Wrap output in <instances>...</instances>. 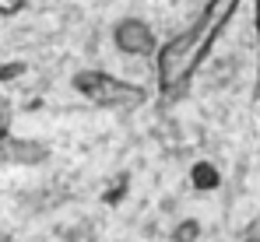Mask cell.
I'll use <instances>...</instances> for the list:
<instances>
[{
    "label": "cell",
    "instance_id": "obj_1",
    "mask_svg": "<svg viewBox=\"0 0 260 242\" xmlns=\"http://www.w3.org/2000/svg\"><path fill=\"white\" fill-rule=\"evenodd\" d=\"M239 7H243V0H208L201 7V14L183 32L158 42V49H155V88H158L162 106H176L190 95L193 78L208 63L215 42L232 25Z\"/></svg>",
    "mask_w": 260,
    "mask_h": 242
},
{
    "label": "cell",
    "instance_id": "obj_2",
    "mask_svg": "<svg viewBox=\"0 0 260 242\" xmlns=\"http://www.w3.org/2000/svg\"><path fill=\"white\" fill-rule=\"evenodd\" d=\"M74 91H81L91 106L113 109V113H134L148 102V88L137 81L116 78L109 71H78L74 74Z\"/></svg>",
    "mask_w": 260,
    "mask_h": 242
},
{
    "label": "cell",
    "instance_id": "obj_3",
    "mask_svg": "<svg viewBox=\"0 0 260 242\" xmlns=\"http://www.w3.org/2000/svg\"><path fill=\"white\" fill-rule=\"evenodd\" d=\"M14 106L0 95V158L7 161H21V165H36L46 158V148L36 141H18L14 137Z\"/></svg>",
    "mask_w": 260,
    "mask_h": 242
},
{
    "label": "cell",
    "instance_id": "obj_4",
    "mask_svg": "<svg viewBox=\"0 0 260 242\" xmlns=\"http://www.w3.org/2000/svg\"><path fill=\"white\" fill-rule=\"evenodd\" d=\"M113 46L123 53V56H151L158 49V39H155V28L144 21V18H120L113 25Z\"/></svg>",
    "mask_w": 260,
    "mask_h": 242
},
{
    "label": "cell",
    "instance_id": "obj_5",
    "mask_svg": "<svg viewBox=\"0 0 260 242\" xmlns=\"http://www.w3.org/2000/svg\"><path fill=\"white\" fill-rule=\"evenodd\" d=\"M190 183H193V190H218L221 186V172H218L211 161H197L193 168H190Z\"/></svg>",
    "mask_w": 260,
    "mask_h": 242
},
{
    "label": "cell",
    "instance_id": "obj_6",
    "mask_svg": "<svg viewBox=\"0 0 260 242\" xmlns=\"http://www.w3.org/2000/svg\"><path fill=\"white\" fill-rule=\"evenodd\" d=\"M25 71H28L25 60H7V63H0V84H4V81H18Z\"/></svg>",
    "mask_w": 260,
    "mask_h": 242
},
{
    "label": "cell",
    "instance_id": "obj_7",
    "mask_svg": "<svg viewBox=\"0 0 260 242\" xmlns=\"http://www.w3.org/2000/svg\"><path fill=\"white\" fill-rule=\"evenodd\" d=\"M253 32H257V78H253V98L260 102V0L253 4Z\"/></svg>",
    "mask_w": 260,
    "mask_h": 242
},
{
    "label": "cell",
    "instance_id": "obj_8",
    "mask_svg": "<svg viewBox=\"0 0 260 242\" xmlns=\"http://www.w3.org/2000/svg\"><path fill=\"white\" fill-rule=\"evenodd\" d=\"M173 239H201V221H179L173 228Z\"/></svg>",
    "mask_w": 260,
    "mask_h": 242
},
{
    "label": "cell",
    "instance_id": "obj_9",
    "mask_svg": "<svg viewBox=\"0 0 260 242\" xmlns=\"http://www.w3.org/2000/svg\"><path fill=\"white\" fill-rule=\"evenodd\" d=\"M18 11H25V0H0V18H14Z\"/></svg>",
    "mask_w": 260,
    "mask_h": 242
}]
</instances>
